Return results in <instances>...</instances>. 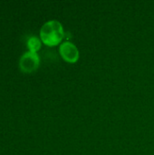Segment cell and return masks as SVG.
I'll use <instances>...</instances> for the list:
<instances>
[{
    "mask_svg": "<svg viewBox=\"0 0 154 155\" xmlns=\"http://www.w3.org/2000/svg\"><path fill=\"white\" fill-rule=\"evenodd\" d=\"M64 35L63 25L57 20L47 21L43 25L40 30L41 41L48 46H54L61 43Z\"/></svg>",
    "mask_w": 154,
    "mask_h": 155,
    "instance_id": "cell-1",
    "label": "cell"
},
{
    "mask_svg": "<svg viewBox=\"0 0 154 155\" xmlns=\"http://www.w3.org/2000/svg\"><path fill=\"white\" fill-rule=\"evenodd\" d=\"M39 63H40V59L38 54L36 53L28 51L20 57L19 67L22 72L30 74L38 68Z\"/></svg>",
    "mask_w": 154,
    "mask_h": 155,
    "instance_id": "cell-2",
    "label": "cell"
},
{
    "mask_svg": "<svg viewBox=\"0 0 154 155\" xmlns=\"http://www.w3.org/2000/svg\"><path fill=\"white\" fill-rule=\"evenodd\" d=\"M59 52L61 56L68 63H75L79 59V51L77 47L69 41L60 45Z\"/></svg>",
    "mask_w": 154,
    "mask_h": 155,
    "instance_id": "cell-3",
    "label": "cell"
},
{
    "mask_svg": "<svg viewBox=\"0 0 154 155\" xmlns=\"http://www.w3.org/2000/svg\"><path fill=\"white\" fill-rule=\"evenodd\" d=\"M27 47L30 52L36 53L41 48V40L35 36H32L27 40Z\"/></svg>",
    "mask_w": 154,
    "mask_h": 155,
    "instance_id": "cell-4",
    "label": "cell"
}]
</instances>
